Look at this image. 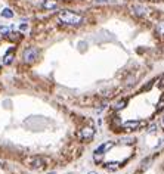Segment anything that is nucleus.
<instances>
[{
  "label": "nucleus",
  "instance_id": "39448f33",
  "mask_svg": "<svg viewBox=\"0 0 164 174\" xmlns=\"http://www.w3.org/2000/svg\"><path fill=\"white\" fill-rule=\"evenodd\" d=\"M28 165H30L31 168H34V170L43 168V167H44V159H43L42 156H33V158L28 159Z\"/></svg>",
  "mask_w": 164,
  "mask_h": 174
},
{
  "label": "nucleus",
  "instance_id": "9d476101",
  "mask_svg": "<svg viewBox=\"0 0 164 174\" xmlns=\"http://www.w3.org/2000/svg\"><path fill=\"white\" fill-rule=\"evenodd\" d=\"M12 60H14V55H12V49H10V52H8L6 56L3 58V64L9 65V64H12Z\"/></svg>",
  "mask_w": 164,
  "mask_h": 174
},
{
  "label": "nucleus",
  "instance_id": "f257e3e1",
  "mask_svg": "<svg viewBox=\"0 0 164 174\" xmlns=\"http://www.w3.org/2000/svg\"><path fill=\"white\" fill-rule=\"evenodd\" d=\"M58 19L62 24H67V25H81L84 21L83 15L77 14V12H72V10H61L58 14Z\"/></svg>",
  "mask_w": 164,
  "mask_h": 174
},
{
  "label": "nucleus",
  "instance_id": "f3484780",
  "mask_svg": "<svg viewBox=\"0 0 164 174\" xmlns=\"http://www.w3.org/2000/svg\"><path fill=\"white\" fill-rule=\"evenodd\" d=\"M157 128H158V127H157V124H152V126H151V127L148 128V133H154Z\"/></svg>",
  "mask_w": 164,
  "mask_h": 174
},
{
  "label": "nucleus",
  "instance_id": "6ab92c4d",
  "mask_svg": "<svg viewBox=\"0 0 164 174\" xmlns=\"http://www.w3.org/2000/svg\"><path fill=\"white\" fill-rule=\"evenodd\" d=\"M19 30H21V31H25V30H27V25H25V24H22V25H19Z\"/></svg>",
  "mask_w": 164,
  "mask_h": 174
},
{
  "label": "nucleus",
  "instance_id": "f8f14e48",
  "mask_svg": "<svg viewBox=\"0 0 164 174\" xmlns=\"http://www.w3.org/2000/svg\"><path fill=\"white\" fill-rule=\"evenodd\" d=\"M126 105H127V99H123V101H118V102L115 103V109H117V111H120V109H123Z\"/></svg>",
  "mask_w": 164,
  "mask_h": 174
},
{
  "label": "nucleus",
  "instance_id": "412c9836",
  "mask_svg": "<svg viewBox=\"0 0 164 174\" xmlns=\"http://www.w3.org/2000/svg\"><path fill=\"white\" fill-rule=\"evenodd\" d=\"M89 174H96V173H93V171H92V173H89Z\"/></svg>",
  "mask_w": 164,
  "mask_h": 174
},
{
  "label": "nucleus",
  "instance_id": "1a4fd4ad",
  "mask_svg": "<svg viewBox=\"0 0 164 174\" xmlns=\"http://www.w3.org/2000/svg\"><path fill=\"white\" fill-rule=\"evenodd\" d=\"M105 168H107V170H111V171L118 170V168H120V162H115V161H114V162H107V164H105Z\"/></svg>",
  "mask_w": 164,
  "mask_h": 174
},
{
  "label": "nucleus",
  "instance_id": "f03ea898",
  "mask_svg": "<svg viewBox=\"0 0 164 174\" xmlns=\"http://www.w3.org/2000/svg\"><path fill=\"white\" fill-rule=\"evenodd\" d=\"M22 58H24V60L27 62V64H33V62L39 58V49H37V47H27L24 50Z\"/></svg>",
  "mask_w": 164,
  "mask_h": 174
},
{
  "label": "nucleus",
  "instance_id": "0eeeda50",
  "mask_svg": "<svg viewBox=\"0 0 164 174\" xmlns=\"http://www.w3.org/2000/svg\"><path fill=\"white\" fill-rule=\"evenodd\" d=\"M58 6V0H44L43 2V7L47 10H52Z\"/></svg>",
  "mask_w": 164,
  "mask_h": 174
},
{
  "label": "nucleus",
  "instance_id": "6e6552de",
  "mask_svg": "<svg viewBox=\"0 0 164 174\" xmlns=\"http://www.w3.org/2000/svg\"><path fill=\"white\" fill-rule=\"evenodd\" d=\"M132 10H133V14L137 15V16H144V15H145V7H144V6L135 5V6H132Z\"/></svg>",
  "mask_w": 164,
  "mask_h": 174
},
{
  "label": "nucleus",
  "instance_id": "423d86ee",
  "mask_svg": "<svg viewBox=\"0 0 164 174\" xmlns=\"http://www.w3.org/2000/svg\"><path fill=\"white\" fill-rule=\"evenodd\" d=\"M112 146H114V142H107V143H104V145H100L96 151H95V154H98V155H104V152L105 151H108V149H111Z\"/></svg>",
  "mask_w": 164,
  "mask_h": 174
},
{
  "label": "nucleus",
  "instance_id": "a211bd4d",
  "mask_svg": "<svg viewBox=\"0 0 164 174\" xmlns=\"http://www.w3.org/2000/svg\"><path fill=\"white\" fill-rule=\"evenodd\" d=\"M158 31H160V33L164 35V21H163V22L160 24V25H158Z\"/></svg>",
  "mask_w": 164,
  "mask_h": 174
},
{
  "label": "nucleus",
  "instance_id": "20e7f679",
  "mask_svg": "<svg viewBox=\"0 0 164 174\" xmlns=\"http://www.w3.org/2000/svg\"><path fill=\"white\" fill-rule=\"evenodd\" d=\"M93 134H95V130H93V127H90V126H89V127H84V128H81V130H80L79 137H80L81 140L89 142V140H92Z\"/></svg>",
  "mask_w": 164,
  "mask_h": 174
},
{
  "label": "nucleus",
  "instance_id": "4468645a",
  "mask_svg": "<svg viewBox=\"0 0 164 174\" xmlns=\"http://www.w3.org/2000/svg\"><path fill=\"white\" fill-rule=\"evenodd\" d=\"M9 39H10L12 41L21 40V39H22V34H19V33H14V34H10V37H9Z\"/></svg>",
  "mask_w": 164,
  "mask_h": 174
},
{
  "label": "nucleus",
  "instance_id": "4be33fe9",
  "mask_svg": "<svg viewBox=\"0 0 164 174\" xmlns=\"http://www.w3.org/2000/svg\"><path fill=\"white\" fill-rule=\"evenodd\" d=\"M163 126H164V118H163Z\"/></svg>",
  "mask_w": 164,
  "mask_h": 174
},
{
  "label": "nucleus",
  "instance_id": "2eb2a0df",
  "mask_svg": "<svg viewBox=\"0 0 164 174\" xmlns=\"http://www.w3.org/2000/svg\"><path fill=\"white\" fill-rule=\"evenodd\" d=\"M157 83H158V84H157V86H158V87H160V89H164V74H163V75H161V77H160V80H158V81H157Z\"/></svg>",
  "mask_w": 164,
  "mask_h": 174
},
{
  "label": "nucleus",
  "instance_id": "aec40b11",
  "mask_svg": "<svg viewBox=\"0 0 164 174\" xmlns=\"http://www.w3.org/2000/svg\"><path fill=\"white\" fill-rule=\"evenodd\" d=\"M98 3H104V2H107V0H96Z\"/></svg>",
  "mask_w": 164,
  "mask_h": 174
},
{
  "label": "nucleus",
  "instance_id": "dca6fc26",
  "mask_svg": "<svg viewBox=\"0 0 164 174\" xmlns=\"http://www.w3.org/2000/svg\"><path fill=\"white\" fill-rule=\"evenodd\" d=\"M0 34H2V35L9 34V28H8V27H0Z\"/></svg>",
  "mask_w": 164,
  "mask_h": 174
},
{
  "label": "nucleus",
  "instance_id": "9b49d317",
  "mask_svg": "<svg viewBox=\"0 0 164 174\" xmlns=\"http://www.w3.org/2000/svg\"><path fill=\"white\" fill-rule=\"evenodd\" d=\"M2 16L3 18H14V12H12V9H9V7H5L2 10Z\"/></svg>",
  "mask_w": 164,
  "mask_h": 174
},
{
  "label": "nucleus",
  "instance_id": "7ed1b4c3",
  "mask_svg": "<svg viewBox=\"0 0 164 174\" xmlns=\"http://www.w3.org/2000/svg\"><path fill=\"white\" fill-rule=\"evenodd\" d=\"M145 126H146L145 121H127L123 124V128L127 131H133V130H141Z\"/></svg>",
  "mask_w": 164,
  "mask_h": 174
},
{
  "label": "nucleus",
  "instance_id": "5701e85b",
  "mask_svg": "<svg viewBox=\"0 0 164 174\" xmlns=\"http://www.w3.org/2000/svg\"><path fill=\"white\" fill-rule=\"evenodd\" d=\"M0 167H2V162H0Z\"/></svg>",
  "mask_w": 164,
  "mask_h": 174
},
{
  "label": "nucleus",
  "instance_id": "ddd939ff",
  "mask_svg": "<svg viewBox=\"0 0 164 174\" xmlns=\"http://www.w3.org/2000/svg\"><path fill=\"white\" fill-rule=\"evenodd\" d=\"M164 109V94H161L160 101H158V105H157V112H161Z\"/></svg>",
  "mask_w": 164,
  "mask_h": 174
}]
</instances>
